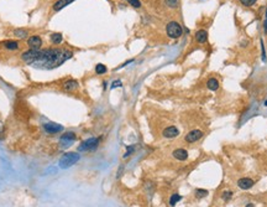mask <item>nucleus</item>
<instances>
[{"mask_svg":"<svg viewBox=\"0 0 267 207\" xmlns=\"http://www.w3.org/2000/svg\"><path fill=\"white\" fill-rule=\"evenodd\" d=\"M72 52L68 50L61 49H48V50H35L31 49L25 51L21 55V58L26 63L33 64L41 68H55L69 60L72 57Z\"/></svg>","mask_w":267,"mask_h":207,"instance_id":"f257e3e1","label":"nucleus"},{"mask_svg":"<svg viewBox=\"0 0 267 207\" xmlns=\"http://www.w3.org/2000/svg\"><path fill=\"white\" fill-rule=\"evenodd\" d=\"M80 159V155L77 153H67L64 154V155L61 158V160H59V168L62 169H67V168H70L73 166V165L78 161Z\"/></svg>","mask_w":267,"mask_h":207,"instance_id":"f03ea898","label":"nucleus"},{"mask_svg":"<svg viewBox=\"0 0 267 207\" xmlns=\"http://www.w3.org/2000/svg\"><path fill=\"white\" fill-rule=\"evenodd\" d=\"M166 31H167V35L171 39H178L182 36L183 29L177 21H171L168 22L167 27H166Z\"/></svg>","mask_w":267,"mask_h":207,"instance_id":"7ed1b4c3","label":"nucleus"},{"mask_svg":"<svg viewBox=\"0 0 267 207\" xmlns=\"http://www.w3.org/2000/svg\"><path fill=\"white\" fill-rule=\"evenodd\" d=\"M99 144V139L98 138H90L84 140L83 143L78 146V151H87V150H93L95 149Z\"/></svg>","mask_w":267,"mask_h":207,"instance_id":"20e7f679","label":"nucleus"},{"mask_svg":"<svg viewBox=\"0 0 267 207\" xmlns=\"http://www.w3.org/2000/svg\"><path fill=\"white\" fill-rule=\"evenodd\" d=\"M201 137H203V132L199 130V129H195V130L189 132L186 135V141L187 143H195V141H198Z\"/></svg>","mask_w":267,"mask_h":207,"instance_id":"39448f33","label":"nucleus"},{"mask_svg":"<svg viewBox=\"0 0 267 207\" xmlns=\"http://www.w3.org/2000/svg\"><path fill=\"white\" fill-rule=\"evenodd\" d=\"M43 128L48 134H56V133H59L63 130V127L56 123H46Z\"/></svg>","mask_w":267,"mask_h":207,"instance_id":"423d86ee","label":"nucleus"},{"mask_svg":"<svg viewBox=\"0 0 267 207\" xmlns=\"http://www.w3.org/2000/svg\"><path fill=\"white\" fill-rule=\"evenodd\" d=\"M75 140V134L73 132H68L61 137V144L62 146H69Z\"/></svg>","mask_w":267,"mask_h":207,"instance_id":"0eeeda50","label":"nucleus"},{"mask_svg":"<svg viewBox=\"0 0 267 207\" xmlns=\"http://www.w3.org/2000/svg\"><path fill=\"white\" fill-rule=\"evenodd\" d=\"M253 180L251 179H248V177H242V179H240L239 181H237V185H239L240 188H242V190H248V188H251L253 186Z\"/></svg>","mask_w":267,"mask_h":207,"instance_id":"6e6552de","label":"nucleus"},{"mask_svg":"<svg viewBox=\"0 0 267 207\" xmlns=\"http://www.w3.org/2000/svg\"><path fill=\"white\" fill-rule=\"evenodd\" d=\"M162 134H163L164 138H169V139H172V138H176L177 135L179 134V130H178L176 127H167V128H166L162 132Z\"/></svg>","mask_w":267,"mask_h":207,"instance_id":"1a4fd4ad","label":"nucleus"},{"mask_svg":"<svg viewBox=\"0 0 267 207\" xmlns=\"http://www.w3.org/2000/svg\"><path fill=\"white\" fill-rule=\"evenodd\" d=\"M28 46L31 47V49L38 50L40 47L42 46V40H41L40 36H31L28 39Z\"/></svg>","mask_w":267,"mask_h":207,"instance_id":"9d476101","label":"nucleus"},{"mask_svg":"<svg viewBox=\"0 0 267 207\" xmlns=\"http://www.w3.org/2000/svg\"><path fill=\"white\" fill-rule=\"evenodd\" d=\"M172 154H173V156L177 160H181V161L187 160V158H188V151L186 149H176Z\"/></svg>","mask_w":267,"mask_h":207,"instance_id":"9b49d317","label":"nucleus"},{"mask_svg":"<svg viewBox=\"0 0 267 207\" xmlns=\"http://www.w3.org/2000/svg\"><path fill=\"white\" fill-rule=\"evenodd\" d=\"M74 0H58V1H56L55 4H53V10L55 11H59V10H62L63 8H66L67 5H69L70 3H73Z\"/></svg>","mask_w":267,"mask_h":207,"instance_id":"f8f14e48","label":"nucleus"},{"mask_svg":"<svg viewBox=\"0 0 267 207\" xmlns=\"http://www.w3.org/2000/svg\"><path fill=\"white\" fill-rule=\"evenodd\" d=\"M75 88H78V82L74 81V80H69V81H66L63 83V90L64 91H74Z\"/></svg>","mask_w":267,"mask_h":207,"instance_id":"ddd939ff","label":"nucleus"},{"mask_svg":"<svg viewBox=\"0 0 267 207\" xmlns=\"http://www.w3.org/2000/svg\"><path fill=\"white\" fill-rule=\"evenodd\" d=\"M195 40L198 41L199 44H204L208 40V32L205 30H199L195 32Z\"/></svg>","mask_w":267,"mask_h":207,"instance_id":"4468645a","label":"nucleus"},{"mask_svg":"<svg viewBox=\"0 0 267 207\" xmlns=\"http://www.w3.org/2000/svg\"><path fill=\"white\" fill-rule=\"evenodd\" d=\"M206 87L209 88L210 91H216L219 88V81L216 78H209L206 82Z\"/></svg>","mask_w":267,"mask_h":207,"instance_id":"2eb2a0df","label":"nucleus"},{"mask_svg":"<svg viewBox=\"0 0 267 207\" xmlns=\"http://www.w3.org/2000/svg\"><path fill=\"white\" fill-rule=\"evenodd\" d=\"M51 42H52V44H55V45L61 44V42H62V35L59 34V32H55V34H52V35H51Z\"/></svg>","mask_w":267,"mask_h":207,"instance_id":"dca6fc26","label":"nucleus"},{"mask_svg":"<svg viewBox=\"0 0 267 207\" xmlns=\"http://www.w3.org/2000/svg\"><path fill=\"white\" fill-rule=\"evenodd\" d=\"M4 46L6 47V49L9 50H16V49H19V44L16 42V41H8V42H5Z\"/></svg>","mask_w":267,"mask_h":207,"instance_id":"f3484780","label":"nucleus"},{"mask_svg":"<svg viewBox=\"0 0 267 207\" xmlns=\"http://www.w3.org/2000/svg\"><path fill=\"white\" fill-rule=\"evenodd\" d=\"M181 200H182V196H181V195L173 193V195L171 196V198H169V205H171V206H174V205L178 202V201H181Z\"/></svg>","mask_w":267,"mask_h":207,"instance_id":"a211bd4d","label":"nucleus"},{"mask_svg":"<svg viewBox=\"0 0 267 207\" xmlns=\"http://www.w3.org/2000/svg\"><path fill=\"white\" fill-rule=\"evenodd\" d=\"M106 71H108V69H106V67L104 66V64H102V63L97 64V67H95V72H97V74H104Z\"/></svg>","mask_w":267,"mask_h":207,"instance_id":"6ab92c4d","label":"nucleus"},{"mask_svg":"<svg viewBox=\"0 0 267 207\" xmlns=\"http://www.w3.org/2000/svg\"><path fill=\"white\" fill-rule=\"evenodd\" d=\"M14 34H15V36L20 37V39H23V37H26L27 31H26V30H22V29H17V30H15Z\"/></svg>","mask_w":267,"mask_h":207,"instance_id":"aec40b11","label":"nucleus"},{"mask_svg":"<svg viewBox=\"0 0 267 207\" xmlns=\"http://www.w3.org/2000/svg\"><path fill=\"white\" fill-rule=\"evenodd\" d=\"M166 4L169 8H177L178 4H179V0H166Z\"/></svg>","mask_w":267,"mask_h":207,"instance_id":"412c9836","label":"nucleus"},{"mask_svg":"<svg viewBox=\"0 0 267 207\" xmlns=\"http://www.w3.org/2000/svg\"><path fill=\"white\" fill-rule=\"evenodd\" d=\"M208 191L206 190H203V188H198V190H195V196L197 197H204L206 196Z\"/></svg>","mask_w":267,"mask_h":207,"instance_id":"4be33fe9","label":"nucleus"},{"mask_svg":"<svg viewBox=\"0 0 267 207\" xmlns=\"http://www.w3.org/2000/svg\"><path fill=\"white\" fill-rule=\"evenodd\" d=\"M256 1H257V0H240V3L242 5H245V6H252Z\"/></svg>","mask_w":267,"mask_h":207,"instance_id":"5701e85b","label":"nucleus"},{"mask_svg":"<svg viewBox=\"0 0 267 207\" xmlns=\"http://www.w3.org/2000/svg\"><path fill=\"white\" fill-rule=\"evenodd\" d=\"M126 1H127L130 5H132L134 8H140V6H141L140 0H126Z\"/></svg>","mask_w":267,"mask_h":207,"instance_id":"b1692460","label":"nucleus"},{"mask_svg":"<svg viewBox=\"0 0 267 207\" xmlns=\"http://www.w3.org/2000/svg\"><path fill=\"white\" fill-rule=\"evenodd\" d=\"M231 196H233V192H231V191H225V192H223V198H224V201H229V200L231 198Z\"/></svg>","mask_w":267,"mask_h":207,"instance_id":"393cba45","label":"nucleus"},{"mask_svg":"<svg viewBox=\"0 0 267 207\" xmlns=\"http://www.w3.org/2000/svg\"><path fill=\"white\" fill-rule=\"evenodd\" d=\"M116 87H121V81H115V82H112L111 88H116Z\"/></svg>","mask_w":267,"mask_h":207,"instance_id":"a878e982","label":"nucleus"},{"mask_svg":"<svg viewBox=\"0 0 267 207\" xmlns=\"http://www.w3.org/2000/svg\"><path fill=\"white\" fill-rule=\"evenodd\" d=\"M265 32H267V13H266V20H265Z\"/></svg>","mask_w":267,"mask_h":207,"instance_id":"bb28decb","label":"nucleus"},{"mask_svg":"<svg viewBox=\"0 0 267 207\" xmlns=\"http://www.w3.org/2000/svg\"><path fill=\"white\" fill-rule=\"evenodd\" d=\"M245 207H255V205H253V203H247Z\"/></svg>","mask_w":267,"mask_h":207,"instance_id":"cd10ccee","label":"nucleus"}]
</instances>
